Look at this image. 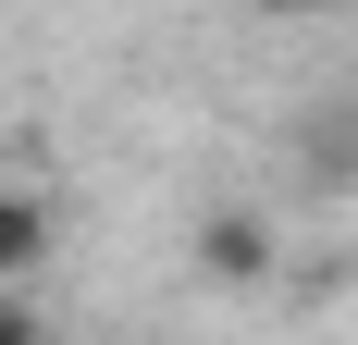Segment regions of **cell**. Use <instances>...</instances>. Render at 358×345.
Here are the masks:
<instances>
[{"mask_svg": "<svg viewBox=\"0 0 358 345\" xmlns=\"http://www.w3.org/2000/svg\"><path fill=\"white\" fill-rule=\"evenodd\" d=\"M296 185L309 198H358V99H322L296 124Z\"/></svg>", "mask_w": 358, "mask_h": 345, "instance_id": "cell-1", "label": "cell"}, {"mask_svg": "<svg viewBox=\"0 0 358 345\" xmlns=\"http://www.w3.org/2000/svg\"><path fill=\"white\" fill-rule=\"evenodd\" d=\"M198 272L210 284H259L272 272V222H259V210H210V222H198Z\"/></svg>", "mask_w": 358, "mask_h": 345, "instance_id": "cell-2", "label": "cell"}, {"mask_svg": "<svg viewBox=\"0 0 358 345\" xmlns=\"http://www.w3.org/2000/svg\"><path fill=\"white\" fill-rule=\"evenodd\" d=\"M50 235H62V222H50L37 185H0V284H25L37 259H50Z\"/></svg>", "mask_w": 358, "mask_h": 345, "instance_id": "cell-3", "label": "cell"}, {"mask_svg": "<svg viewBox=\"0 0 358 345\" xmlns=\"http://www.w3.org/2000/svg\"><path fill=\"white\" fill-rule=\"evenodd\" d=\"M0 345H37V296L25 284H0Z\"/></svg>", "mask_w": 358, "mask_h": 345, "instance_id": "cell-4", "label": "cell"}, {"mask_svg": "<svg viewBox=\"0 0 358 345\" xmlns=\"http://www.w3.org/2000/svg\"><path fill=\"white\" fill-rule=\"evenodd\" d=\"M259 13H322V0H259Z\"/></svg>", "mask_w": 358, "mask_h": 345, "instance_id": "cell-5", "label": "cell"}]
</instances>
